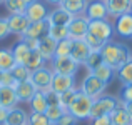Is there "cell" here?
<instances>
[{
    "mask_svg": "<svg viewBox=\"0 0 132 125\" xmlns=\"http://www.w3.org/2000/svg\"><path fill=\"white\" fill-rule=\"evenodd\" d=\"M47 5H52V7H59L62 3V0H44Z\"/></svg>",
    "mask_w": 132,
    "mask_h": 125,
    "instance_id": "obj_47",
    "label": "cell"
},
{
    "mask_svg": "<svg viewBox=\"0 0 132 125\" xmlns=\"http://www.w3.org/2000/svg\"><path fill=\"white\" fill-rule=\"evenodd\" d=\"M90 125H112V122H110L109 117H99V119H94L90 120Z\"/></svg>",
    "mask_w": 132,
    "mask_h": 125,
    "instance_id": "obj_45",
    "label": "cell"
},
{
    "mask_svg": "<svg viewBox=\"0 0 132 125\" xmlns=\"http://www.w3.org/2000/svg\"><path fill=\"white\" fill-rule=\"evenodd\" d=\"M19 39L22 40L23 43L30 48V50H37V47H39V39H30V37H25V35L19 37Z\"/></svg>",
    "mask_w": 132,
    "mask_h": 125,
    "instance_id": "obj_44",
    "label": "cell"
},
{
    "mask_svg": "<svg viewBox=\"0 0 132 125\" xmlns=\"http://www.w3.org/2000/svg\"><path fill=\"white\" fill-rule=\"evenodd\" d=\"M3 2H5V0H0V5H3Z\"/></svg>",
    "mask_w": 132,
    "mask_h": 125,
    "instance_id": "obj_50",
    "label": "cell"
},
{
    "mask_svg": "<svg viewBox=\"0 0 132 125\" xmlns=\"http://www.w3.org/2000/svg\"><path fill=\"white\" fill-rule=\"evenodd\" d=\"M100 64H104V60H102V55H100V50H92L89 53V57H87V60L84 62V67L87 68L89 72H94L97 67H99Z\"/></svg>",
    "mask_w": 132,
    "mask_h": 125,
    "instance_id": "obj_31",
    "label": "cell"
},
{
    "mask_svg": "<svg viewBox=\"0 0 132 125\" xmlns=\"http://www.w3.org/2000/svg\"><path fill=\"white\" fill-rule=\"evenodd\" d=\"M69 29V37L72 40H84V37L89 32V19L85 15H77L70 20L67 25Z\"/></svg>",
    "mask_w": 132,
    "mask_h": 125,
    "instance_id": "obj_8",
    "label": "cell"
},
{
    "mask_svg": "<svg viewBox=\"0 0 132 125\" xmlns=\"http://www.w3.org/2000/svg\"><path fill=\"white\" fill-rule=\"evenodd\" d=\"M44 93H45V99H47L48 105H60V97H59L57 92H54L52 88H47Z\"/></svg>",
    "mask_w": 132,
    "mask_h": 125,
    "instance_id": "obj_40",
    "label": "cell"
},
{
    "mask_svg": "<svg viewBox=\"0 0 132 125\" xmlns=\"http://www.w3.org/2000/svg\"><path fill=\"white\" fill-rule=\"evenodd\" d=\"M17 65L15 57H13L12 48H0V70L10 72Z\"/></svg>",
    "mask_w": 132,
    "mask_h": 125,
    "instance_id": "obj_25",
    "label": "cell"
},
{
    "mask_svg": "<svg viewBox=\"0 0 132 125\" xmlns=\"http://www.w3.org/2000/svg\"><path fill=\"white\" fill-rule=\"evenodd\" d=\"M13 88H15V93H17L19 102H23V103H29V100L32 99V97L35 95V92H37V88L34 87V83L30 82V80L15 83Z\"/></svg>",
    "mask_w": 132,
    "mask_h": 125,
    "instance_id": "obj_20",
    "label": "cell"
},
{
    "mask_svg": "<svg viewBox=\"0 0 132 125\" xmlns=\"http://www.w3.org/2000/svg\"><path fill=\"white\" fill-rule=\"evenodd\" d=\"M75 85V77L72 75H60V74H54V78H52V85L50 88L57 93H62L69 88H74Z\"/></svg>",
    "mask_w": 132,
    "mask_h": 125,
    "instance_id": "obj_18",
    "label": "cell"
},
{
    "mask_svg": "<svg viewBox=\"0 0 132 125\" xmlns=\"http://www.w3.org/2000/svg\"><path fill=\"white\" fill-rule=\"evenodd\" d=\"M89 45L84 40H72V48H70V58L75 60L79 65H84V62L87 60L89 53H90Z\"/></svg>",
    "mask_w": 132,
    "mask_h": 125,
    "instance_id": "obj_16",
    "label": "cell"
},
{
    "mask_svg": "<svg viewBox=\"0 0 132 125\" xmlns=\"http://www.w3.org/2000/svg\"><path fill=\"white\" fill-rule=\"evenodd\" d=\"M77 93H79V88H77V87L69 88V90H65V92L59 93V97H60V107H64V109L67 110L69 105H70V103L74 102V99L77 97Z\"/></svg>",
    "mask_w": 132,
    "mask_h": 125,
    "instance_id": "obj_34",
    "label": "cell"
},
{
    "mask_svg": "<svg viewBox=\"0 0 132 125\" xmlns=\"http://www.w3.org/2000/svg\"><path fill=\"white\" fill-rule=\"evenodd\" d=\"M109 119L112 125H132V117L129 115V112L126 110L122 102L116 107V110L109 115Z\"/></svg>",
    "mask_w": 132,
    "mask_h": 125,
    "instance_id": "obj_21",
    "label": "cell"
},
{
    "mask_svg": "<svg viewBox=\"0 0 132 125\" xmlns=\"http://www.w3.org/2000/svg\"><path fill=\"white\" fill-rule=\"evenodd\" d=\"M70 48H72V39H65V40L57 42L55 57H70Z\"/></svg>",
    "mask_w": 132,
    "mask_h": 125,
    "instance_id": "obj_36",
    "label": "cell"
},
{
    "mask_svg": "<svg viewBox=\"0 0 132 125\" xmlns=\"http://www.w3.org/2000/svg\"><path fill=\"white\" fill-rule=\"evenodd\" d=\"M84 15L89 20H104L109 19V13H107V5L104 0H89L87 7H85Z\"/></svg>",
    "mask_w": 132,
    "mask_h": 125,
    "instance_id": "obj_11",
    "label": "cell"
},
{
    "mask_svg": "<svg viewBox=\"0 0 132 125\" xmlns=\"http://www.w3.org/2000/svg\"><path fill=\"white\" fill-rule=\"evenodd\" d=\"M100 55H102L104 64H107L109 67H112L114 70H119L124 64L132 58V52L122 42H116V40H109L104 43V47L100 48Z\"/></svg>",
    "mask_w": 132,
    "mask_h": 125,
    "instance_id": "obj_1",
    "label": "cell"
},
{
    "mask_svg": "<svg viewBox=\"0 0 132 125\" xmlns=\"http://www.w3.org/2000/svg\"><path fill=\"white\" fill-rule=\"evenodd\" d=\"M50 68L54 74L60 75H72L75 77V74L79 72L80 65L75 60H72L70 57H54V60L50 62Z\"/></svg>",
    "mask_w": 132,
    "mask_h": 125,
    "instance_id": "obj_7",
    "label": "cell"
},
{
    "mask_svg": "<svg viewBox=\"0 0 132 125\" xmlns=\"http://www.w3.org/2000/svg\"><path fill=\"white\" fill-rule=\"evenodd\" d=\"M120 103L119 97L116 95H100L99 99L94 100L92 103V110H90V120L94 119H99V117H109L110 113L116 110V107Z\"/></svg>",
    "mask_w": 132,
    "mask_h": 125,
    "instance_id": "obj_2",
    "label": "cell"
},
{
    "mask_svg": "<svg viewBox=\"0 0 132 125\" xmlns=\"http://www.w3.org/2000/svg\"><path fill=\"white\" fill-rule=\"evenodd\" d=\"M47 107H48V102H47V99H45V93L40 92V90H37L35 95L29 100V109H30V112L45 113Z\"/></svg>",
    "mask_w": 132,
    "mask_h": 125,
    "instance_id": "obj_23",
    "label": "cell"
},
{
    "mask_svg": "<svg viewBox=\"0 0 132 125\" xmlns=\"http://www.w3.org/2000/svg\"><path fill=\"white\" fill-rule=\"evenodd\" d=\"M29 125H52L45 113L29 112Z\"/></svg>",
    "mask_w": 132,
    "mask_h": 125,
    "instance_id": "obj_37",
    "label": "cell"
},
{
    "mask_svg": "<svg viewBox=\"0 0 132 125\" xmlns=\"http://www.w3.org/2000/svg\"><path fill=\"white\" fill-rule=\"evenodd\" d=\"M90 35L97 37L99 40H102L104 43L109 40H112L114 37V23L109 19L104 20H89V32Z\"/></svg>",
    "mask_w": 132,
    "mask_h": 125,
    "instance_id": "obj_5",
    "label": "cell"
},
{
    "mask_svg": "<svg viewBox=\"0 0 132 125\" xmlns=\"http://www.w3.org/2000/svg\"><path fill=\"white\" fill-rule=\"evenodd\" d=\"M92 103H94V100L79 90L77 97H75L74 102L69 105L67 112L72 113V115H74L75 119L79 120V122H80V120H90V110H92Z\"/></svg>",
    "mask_w": 132,
    "mask_h": 125,
    "instance_id": "obj_3",
    "label": "cell"
},
{
    "mask_svg": "<svg viewBox=\"0 0 132 125\" xmlns=\"http://www.w3.org/2000/svg\"><path fill=\"white\" fill-rule=\"evenodd\" d=\"M10 35V30H9V23H7L5 17H0V40L5 39V37Z\"/></svg>",
    "mask_w": 132,
    "mask_h": 125,
    "instance_id": "obj_43",
    "label": "cell"
},
{
    "mask_svg": "<svg viewBox=\"0 0 132 125\" xmlns=\"http://www.w3.org/2000/svg\"><path fill=\"white\" fill-rule=\"evenodd\" d=\"M12 52H13V57H15V62H17V64L23 65V64H25V60L29 58L30 48H29V47H27V45L23 43L22 40L19 39V42H17V43H13Z\"/></svg>",
    "mask_w": 132,
    "mask_h": 125,
    "instance_id": "obj_27",
    "label": "cell"
},
{
    "mask_svg": "<svg viewBox=\"0 0 132 125\" xmlns=\"http://www.w3.org/2000/svg\"><path fill=\"white\" fill-rule=\"evenodd\" d=\"M87 2L89 0H62V3L59 7L64 8V10H67L70 15L77 17V15H84Z\"/></svg>",
    "mask_w": 132,
    "mask_h": 125,
    "instance_id": "obj_22",
    "label": "cell"
},
{
    "mask_svg": "<svg viewBox=\"0 0 132 125\" xmlns=\"http://www.w3.org/2000/svg\"><path fill=\"white\" fill-rule=\"evenodd\" d=\"M77 123H79V120L75 119V117L72 115V113L65 112L64 115H62L60 119L57 120V123H55V125H77Z\"/></svg>",
    "mask_w": 132,
    "mask_h": 125,
    "instance_id": "obj_41",
    "label": "cell"
},
{
    "mask_svg": "<svg viewBox=\"0 0 132 125\" xmlns=\"http://www.w3.org/2000/svg\"><path fill=\"white\" fill-rule=\"evenodd\" d=\"M74 19V15L67 12V10L60 8V7H54V8L48 12L47 15V22L50 25H62V27H67L70 23V20Z\"/></svg>",
    "mask_w": 132,
    "mask_h": 125,
    "instance_id": "obj_17",
    "label": "cell"
},
{
    "mask_svg": "<svg viewBox=\"0 0 132 125\" xmlns=\"http://www.w3.org/2000/svg\"><path fill=\"white\" fill-rule=\"evenodd\" d=\"M0 75H2V70H0Z\"/></svg>",
    "mask_w": 132,
    "mask_h": 125,
    "instance_id": "obj_52",
    "label": "cell"
},
{
    "mask_svg": "<svg viewBox=\"0 0 132 125\" xmlns=\"http://www.w3.org/2000/svg\"><path fill=\"white\" fill-rule=\"evenodd\" d=\"M25 65L27 68H29L30 72H34V70H37V68H40V67H44V65H47V62L44 60V57L40 55V52L39 50H30V53H29V58L25 60Z\"/></svg>",
    "mask_w": 132,
    "mask_h": 125,
    "instance_id": "obj_28",
    "label": "cell"
},
{
    "mask_svg": "<svg viewBox=\"0 0 132 125\" xmlns=\"http://www.w3.org/2000/svg\"><path fill=\"white\" fill-rule=\"evenodd\" d=\"M3 125H29V112L22 107H13L7 112V119Z\"/></svg>",
    "mask_w": 132,
    "mask_h": 125,
    "instance_id": "obj_15",
    "label": "cell"
},
{
    "mask_svg": "<svg viewBox=\"0 0 132 125\" xmlns=\"http://www.w3.org/2000/svg\"><path fill=\"white\" fill-rule=\"evenodd\" d=\"M84 42L89 45L90 50H100V48L104 47V42H102V40H99L97 37L90 35V33H87V35L84 37Z\"/></svg>",
    "mask_w": 132,
    "mask_h": 125,
    "instance_id": "obj_38",
    "label": "cell"
},
{
    "mask_svg": "<svg viewBox=\"0 0 132 125\" xmlns=\"http://www.w3.org/2000/svg\"><path fill=\"white\" fill-rule=\"evenodd\" d=\"M105 88H107L105 83L102 80H99L94 74L89 72V74L82 78V83H80V88L79 90H80L82 93H85L87 97H90L92 100H95V99H99L100 95L105 93Z\"/></svg>",
    "mask_w": 132,
    "mask_h": 125,
    "instance_id": "obj_4",
    "label": "cell"
},
{
    "mask_svg": "<svg viewBox=\"0 0 132 125\" xmlns=\"http://www.w3.org/2000/svg\"><path fill=\"white\" fill-rule=\"evenodd\" d=\"M55 47H57V42L54 39H50L48 35H44V37L39 39V47H37V50L40 52V55L44 57V60L47 62V64H50V62L54 60Z\"/></svg>",
    "mask_w": 132,
    "mask_h": 125,
    "instance_id": "obj_14",
    "label": "cell"
},
{
    "mask_svg": "<svg viewBox=\"0 0 132 125\" xmlns=\"http://www.w3.org/2000/svg\"><path fill=\"white\" fill-rule=\"evenodd\" d=\"M47 35L50 37V39H54L55 42L70 39V37H69V29H67V27H62V25H50V23H48Z\"/></svg>",
    "mask_w": 132,
    "mask_h": 125,
    "instance_id": "obj_29",
    "label": "cell"
},
{
    "mask_svg": "<svg viewBox=\"0 0 132 125\" xmlns=\"http://www.w3.org/2000/svg\"><path fill=\"white\" fill-rule=\"evenodd\" d=\"M7 112H9V110H5L3 107H0V125H3V122H5V119H7Z\"/></svg>",
    "mask_w": 132,
    "mask_h": 125,
    "instance_id": "obj_46",
    "label": "cell"
},
{
    "mask_svg": "<svg viewBox=\"0 0 132 125\" xmlns=\"http://www.w3.org/2000/svg\"><path fill=\"white\" fill-rule=\"evenodd\" d=\"M114 33L122 39H132V15L124 13V15L114 19Z\"/></svg>",
    "mask_w": 132,
    "mask_h": 125,
    "instance_id": "obj_12",
    "label": "cell"
},
{
    "mask_svg": "<svg viewBox=\"0 0 132 125\" xmlns=\"http://www.w3.org/2000/svg\"><path fill=\"white\" fill-rule=\"evenodd\" d=\"M15 80L12 77V72H2L0 75V85L2 87H15Z\"/></svg>",
    "mask_w": 132,
    "mask_h": 125,
    "instance_id": "obj_42",
    "label": "cell"
},
{
    "mask_svg": "<svg viewBox=\"0 0 132 125\" xmlns=\"http://www.w3.org/2000/svg\"><path fill=\"white\" fill-rule=\"evenodd\" d=\"M119 100L122 103L132 102V83H129V85H122L120 93H119Z\"/></svg>",
    "mask_w": 132,
    "mask_h": 125,
    "instance_id": "obj_39",
    "label": "cell"
},
{
    "mask_svg": "<svg viewBox=\"0 0 132 125\" xmlns=\"http://www.w3.org/2000/svg\"><path fill=\"white\" fill-rule=\"evenodd\" d=\"M3 5H5L9 13H25V10H27V5L22 0H5Z\"/></svg>",
    "mask_w": 132,
    "mask_h": 125,
    "instance_id": "obj_35",
    "label": "cell"
},
{
    "mask_svg": "<svg viewBox=\"0 0 132 125\" xmlns=\"http://www.w3.org/2000/svg\"><path fill=\"white\" fill-rule=\"evenodd\" d=\"M124 107H126V110L129 112V115L132 117V102H127V103H124Z\"/></svg>",
    "mask_w": 132,
    "mask_h": 125,
    "instance_id": "obj_48",
    "label": "cell"
},
{
    "mask_svg": "<svg viewBox=\"0 0 132 125\" xmlns=\"http://www.w3.org/2000/svg\"><path fill=\"white\" fill-rule=\"evenodd\" d=\"M116 75H117V78H119V82L122 83V85L132 83V58L116 72Z\"/></svg>",
    "mask_w": 132,
    "mask_h": 125,
    "instance_id": "obj_30",
    "label": "cell"
},
{
    "mask_svg": "<svg viewBox=\"0 0 132 125\" xmlns=\"http://www.w3.org/2000/svg\"><path fill=\"white\" fill-rule=\"evenodd\" d=\"M65 112H67V110H65L64 107H60V105H48L47 110H45V115H47V119L50 120L52 125H55V123H57V120L60 119Z\"/></svg>",
    "mask_w": 132,
    "mask_h": 125,
    "instance_id": "obj_33",
    "label": "cell"
},
{
    "mask_svg": "<svg viewBox=\"0 0 132 125\" xmlns=\"http://www.w3.org/2000/svg\"><path fill=\"white\" fill-rule=\"evenodd\" d=\"M107 5V13L109 19H117V17L124 15V13L130 12L132 0H104Z\"/></svg>",
    "mask_w": 132,
    "mask_h": 125,
    "instance_id": "obj_13",
    "label": "cell"
},
{
    "mask_svg": "<svg viewBox=\"0 0 132 125\" xmlns=\"http://www.w3.org/2000/svg\"><path fill=\"white\" fill-rule=\"evenodd\" d=\"M90 74H94L99 80H102L105 83V85H109V83L114 80V77H116V70H114L112 67H109L107 64H100L99 67H97L94 72H90Z\"/></svg>",
    "mask_w": 132,
    "mask_h": 125,
    "instance_id": "obj_26",
    "label": "cell"
},
{
    "mask_svg": "<svg viewBox=\"0 0 132 125\" xmlns=\"http://www.w3.org/2000/svg\"><path fill=\"white\" fill-rule=\"evenodd\" d=\"M48 30V22L44 20V22H30L27 32L23 33L25 37H30V39H40V37L47 35Z\"/></svg>",
    "mask_w": 132,
    "mask_h": 125,
    "instance_id": "obj_24",
    "label": "cell"
},
{
    "mask_svg": "<svg viewBox=\"0 0 132 125\" xmlns=\"http://www.w3.org/2000/svg\"><path fill=\"white\" fill-rule=\"evenodd\" d=\"M22 2L25 3V5H30V3H32V2H35V0H22Z\"/></svg>",
    "mask_w": 132,
    "mask_h": 125,
    "instance_id": "obj_49",
    "label": "cell"
},
{
    "mask_svg": "<svg viewBox=\"0 0 132 125\" xmlns=\"http://www.w3.org/2000/svg\"><path fill=\"white\" fill-rule=\"evenodd\" d=\"M52 78H54V72H52L50 65H44V67L37 68V70H34L30 74V82L40 92H45L47 88H50Z\"/></svg>",
    "mask_w": 132,
    "mask_h": 125,
    "instance_id": "obj_6",
    "label": "cell"
},
{
    "mask_svg": "<svg viewBox=\"0 0 132 125\" xmlns=\"http://www.w3.org/2000/svg\"><path fill=\"white\" fill-rule=\"evenodd\" d=\"M19 99L13 87H2L0 85V107H3L5 110H10L13 107L19 105Z\"/></svg>",
    "mask_w": 132,
    "mask_h": 125,
    "instance_id": "obj_19",
    "label": "cell"
},
{
    "mask_svg": "<svg viewBox=\"0 0 132 125\" xmlns=\"http://www.w3.org/2000/svg\"><path fill=\"white\" fill-rule=\"evenodd\" d=\"M5 19H7V23H9L10 35L22 37L23 33L27 32L29 25H30V22H29L25 13H9Z\"/></svg>",
    "mask_w": 132,
    "mask_h": 125,
    "instance_id": "obj_9",
    "label": "cell"
},
{
    "mask_svg": "<svg viewBox=\"0 0 132 125\" xmlns=\"http://www.w3.org/2000/svg\"><path fill=\"white\" fill-rule=\"evenodd\" d=\"M48 12H50V8L44 0H35L30 5H27L25 15L29 22H44V20H47Z\"/></svg>",
    "mask_w": 132,
    "mask_h": 125,
    "instance_id": "obj_10",
    "label": "cell"
},
{
    "mask_svg": "<svg viewBox=\"0 0 132 125\" xmlns=\"http://www.w3.org/2000/svg\"><path fill=\"white\" fill-rule=\"evenodd\" d=\"M10 72H12V77H13V80H15L17 83H19V82L30 80V74H32V72H30L25 65H20V64H17Z\"/></svg>",
    "mask_w": 132,
    "mask_h": 125,
    "instance_id": "obj_32",
    "label": "cell"
},
{
    "mask_svg": "<svg viewBox=\"0 0 132 125\" xmlns=\"http://www.w3.org/2000/svg\"><path fill=\"white\" fill-rule=\"evenodd\" d=\"M129 13H130V15H132V5H130V12H129Z\"/></svg>",
    "mask_w": 132,
    "mask_h": 125,
    "instance_id": "obj_51",
    "label": "cell"
}]
</instances>
